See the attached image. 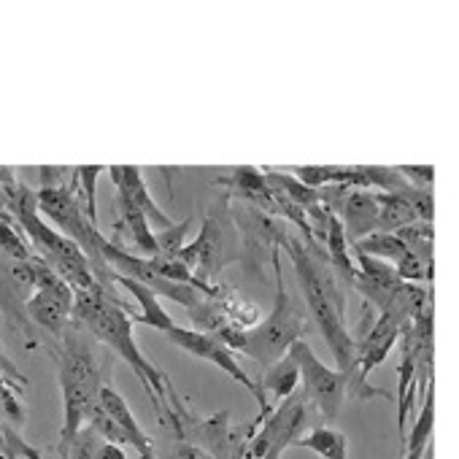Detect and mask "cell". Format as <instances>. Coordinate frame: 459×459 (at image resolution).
I'll return each mask as SVG.
<instances>
[{
    "instance_id": "cell-24",
    "label": "cell",
    "mask_w": 459,
    "mask_h": 459,
    "mask_svg": "<svg viewBox=\"0 0 459 459\" xmlns=\"http://www.w3.org/2000/svg\"><path fill=\"white\" fill-rule=\"evenodd\" d=\"M192 219L184 221H173L170 227L154 233V244H157V257H176L181 252V247L186 244V233H189Z\"/></svg>"
},
{
    "instance_id": "cell-10",
    "label": "cell",
    "mask_w": 459,
    "mask_h": 459,
    "mask_svg": "<svg viewBox=\"0 0 459 459\" xmlns=\"http://www.w3.org/2000/svg\"><path fill=\"white\" fill-rule=\"evenodd\" d=\"M216 186L224 189V195L230 200H241L257 211H265L271 216H276V203H273V192L265 181V173L260 168L252 165H238L224 176H216L213 181Z\"/></svg>"
},
{
    "instance_id": "cell-13",
    "label": "cell",
    "mask_w": 459,
    "mask_h": 459,
    "mask_svg": "<svg viewBox=\"0 0 459 459\" xmlns=\"http://www.w3.org/2000/svg\"><path fill=\"white\" fill-rule=\"evenodd\" d=\"M108 170V176H111V181H114V186H117V192H125L143 213H146V219L149 221H154L160 230H165V227H170L173 224V219L170 216H165L162 213V208L152 200V195H149V186H146V181H143V173H141V168L138 165H111V168H106Z\"/></svg>"
},
{
    "instance_id": "cell-11",
    "label": "cell",
    "mask_w": 459,
    "mask_h": 459,
    "mask_svg": "<svg viewBox=\"0 0 459 459\" xmlns=\"http://www.w3.org/2000/svg\"><path fill=\"white\" fill-rule=\"evenodd\" d=\"M98 405L119 427V432L125 435V443L130 448H135L141 459H157V448H154L152 437L141 429V424L135 421V416H133L130 405L125 403V397L111 384H106V381H103V386L98 392Z\"/></svg>"
},
{
    "instance_id": "cell-25",
    "label": "cell",
    "mask_w": 459,
    "mask_h": 459,
    "mask_svg": "<svg viewBox=\"0 0 459 459\" xmlns=\"http://www.w3.org/2000/svg\"><path fill=\"white\" fill-rule=\"evenodd\" d=\"M4 459H44L39 448H33L17 427L12 424H4Z\"/></svg>"
},
{
    "instance_id": "cell-6",
    "label": "cell",
    "mask_w": 459,
    "mask_h": 459,
    "mask_svg": "<svg viewBox=\"0 0 459 459\" xmlns=\"http://www.w3.org/2000/svg\"><path fill=\"white\" fill-rule=\"evenodd\" d=\"M168 405L173 408L178 419V437L208 451L213 459H233L247 446L244 427L230 424V411L221 408L213 416H195L184 397L176 392L173 384H168Z\"/></svg>"
},
{
    "instance_id": "cell-20",
    "label": "cell",
    "mask_w": 459,
    "mask_h": 459,
    "mask_svg": "<svg viewBox=\"0 0 459 459\" xmlns=\"http://www.w3.org/2000/svg\"><path fill=\"white\" fill-rule=\"evenodd\" d=\"M351 249H354V252H359V255H368V257L384 260V263H389L392 268H394V265L408 255V249L397 241V236H394V233H373V236H368V238L357 241Z\"/></svg>"
},
{
    "instance_id": "cell-5",
    "label": "cell",
    "mask_w": 459,
    "mask_h": 459,
    "mask_svg": "<svg viewBox=\"0 0 459 459\" xmlns=\"http://www.w3.org/2000/svg\"><path fill=\"white\" fill-rule=\"evenodd\" d=\"M230 219L236 224V233L241 238V265L247 271V276L265 281V263H271L273 252L281 249L284 238L290 236V224L257 211L247 203H233L230 200Z\"/></svg>"
},
{
    "instance_id": "cell-22",
    "label": "cell",
    "mask_w": 459,
    "mask_h": 459,
    "mask_svg": "<svg viewBox=\"0 0 459 459\" xmlns=\"http://www.w3.org/2000/svg\"><path fill=\"white\" fill-rule=\"evenodd\" d=\"M103 170H106L103 165H79V168H74L82 208H84L87 219L95 227H98V178L103 176Z\"/></svg>"
},
{
    "instance_id": "cell-3",
    "label": "cell",
    "mask_w": 459,
    "mask_h": 459,
    "mask_svg": "<svg viewBox=\"0 0 459 459\" xmlns=\"http://www.w3.org/2000/svg\"><path fill=\"white\" fill-rule=\"evenodd\" d=\"M271 265H273V273H276V303H273V311L271 316H265L257 327L247 330V333H238V330H219L213 338H219L227 349L233 351H241L247 354L249 359L260 362V368H271L276 365L290 349L295 341L303 338L306 333V316L303 311L295 306L290 290H287V276H284V257H281V249L273 252L271 257Z\"/></svg>"
},
{
    "instance_id": "cell-16",
    "label": "cell",
    "mask_w": 459,
    "mask_h": 459,
    "mask_svg": "<svg viewBox=\"0 0 459 459\" xmlns=\"http://www.w3.org/2000/svg\"><path fill=\"white\" fill-rule=\"evenodd\" d=\"M298 381H300V368H298V359H295V354H292V349H290L276 365H271V368L265 370L260 386H263L265 394H273V397L281 403V400H287L292 392H298Z\"/></svg>"
},
{
    "instance_id": "cell-19",
    "label": "cell",
    "mask_w": 459,
    "mask_h": 459,
    "mask_svg": "<svg viewBox=\"0 0 459 459\" xmlns=\"http://www.w3.org/2000/svg\"><path fill=\"white\" fill-rule=\"evenodd\" d=\"M260 170L265 173V181H268V186H271V189L281 192L287 200H292V203H295V205H300L303 211L319 203V189L306 186V184H303V181H298L292 173L273 170V168H260Z\"/></svg>"
},
{
    "instance_id": "cell-21",
    "label": "cell",
    "mask_w": 459,
    "mask_h": 459,
    "mask_svg": "<svg viewBox=\"0 0 459 459\" xmlns=\"http://www.w3.org/2000/svg\"><path fill=\"white\" fill-rule=\"evenodd\" d=\"M397 241L413 252L416 257H421L424 263H432V252H435V227L429 221H411L405 227L397 230Z\"/></svg>"
},
{
    "instance_id": "cell-17",
    "label": "cell",
    "mask_w": 459,
    "mask_h": 459,
    "mask_svg": "<svg viewBox=\"0 0 459 459\" xmlns=\"http://www.w3.org/2000/svg\"><path fill=\"white\" fill-rule=\"evenodd\" d=\"M295 446L319 454L322 459H349V440L335 427H314L308 435L298 437Z\"/></svg>"
},
{
    "instance_id": "cell-1",
    "label": "cell",
    "mask_w": 459,
    "mask_h": 459,
    "mask_svg": "<svg viewBox=\"0 0 459 459\" xmlns=\"http://www.w3.org/2000/svg\"><path fill=\"white\" fill-rule=\"evenodd\" d=\"M281 252L290 257L295 268L306 308L319 325V333L335 357L338 373L349 376L351 370H357L354 365L357 343L346 327V300H343L338 276L327 265V257L322 255V249H316L314 244H303V238H298L295 230H290V236L281 244Z\"/></svg>"
},
{
    "instance_id": "cell-31",
    "label": "cell",
    "mask_w": 459,
    "mask_h": 459,
    "mask_svg": "<svg viewBox=\"0 0 459 459\" xmlns=\"http://www.w3.org/2000/svg\"><path fill=\"white\" fill-rule=\"evenodd\" d=\"M0 454H4V421H0Z\"/></svg>"
},
{
    "instance_id": "cell-15",
    "label": "cell",
    "mask_w": 459,
    "mask_h": 459,
    "mask_svg": "<svg viewBox=\"0 0 459 459\" xmlns=\"http://www.w3.org/2000/svg\"><path fill=\"white\" fill-rule=\"evenodd\" d=\"M117 208H119V221L127 227V233L133 244L138 247V252L143 257H157V244H154V233L149 230L146 213L125 192H117Z\"/></svg>"
},
{
    "instance_id": "cell-27",
    "label": "cell",
    "mask_w": 459,
    "mask_h": 459,
    "mask_svg": "<svg viewBox=\"0 0 459 459\" xmlns=\"http://www.w3.org/2000/svg\"><path fill=\"white\" fill-rule=\"evenodd\" d=\"M157 459H213V456L208 451L181 440V437H170L168 448L162 454H157Z\"/></svg>"
},
{
    "instance_id": "cell-26",
    "label": "cell",
    "mask_w": 459,
    "mask_h": 459,
    "mask_svg": "<svg viewBox=\"0 0 459 459\" xmlns=\"http://www.w3.org/2000/svg\"><path fill=\"white\" fill-rule=\"evenodd\" d=\"M403 197L408 200V205L413 208L416 213V221H435V197H432V189H416V186H408L403 192Z\"/></svg>"
},
{
    "instance_id": "cell-12",
    "label": "cell",
    "mask_w": 459,
    "mask_h": 459,
    "mask_svg": "<svg viewBox=\"0 0 459 459\" xmlns=\"http://www.w3.org/2000/svg\"><path fill=\"white\" fill-rule=\"evenodd\" d=\"M341 227L343 236L349 241V247H354L357 241L378 233V203H376V192L368 189H351L341 205Z\"/></svg>"
},
{
    "instance_id": "cell-28",
    "label": "cell",
    "mask_w": 459,
    "mask_h": 459,
    "mask_svg": "<svg viewBox=\"0 0 459 459\" xmlns=\"http://www.w3.org/2000/svg\"><path fill=\"white\" fill-rule=\"evenodd\" d=\"M397 173L416 189H432V184H435L432 165H397Z\"/></svg>"
},
{
    "instance_id": "cell-7",
    "label": "cell",
    "mask_w": 459,
    "mask_h": 459,
    "mask_svg": "<svg viewBox=\"0 0 459 459\" xmlns=\"http://www.w3.org/2000/svg\"><path fill=\"white\" fill-rule=\"evenodd\" d=\"M308 424V400L303 392H292L247 440L244 459H281V454L303 437Z\"/></svg>"
},
{
    "instance_id": "cell-23",
    "label": "cell",
    "mask_w": 459,
    "mask_h": 459,
    "mask_svg": "<svg viewBox=\"0 0 459 459\" xmlns=\"http://www.w3.org/2000/svg\"><path fill=\"white\" fill-rule=\"evenodd\" d=\"M20 394H22V386H17L14 381H9V378L0 376V411H4V416L9 419L6 424H12V427H17V429H20V427L25 424V419H28Z\"/></svg>"
},
{
    "instance_id": "cell-4",
    "label": "cell",
    "mask_w": 459,
    "mask_h": 459,
    "mask_svg": "<svg viewBox=\"0 0 459 459\" xmlns=\"http://www.w3.org/2000/svg\"><path fill=\"white\" fill-rule=\"evenodd\" d=\"M241 257V238L230 219V197L221 192L203 213L200 233L192 244H184L176 260L205 287L219 284V273Z\"/></svg>"
},
{
    "instance_id": "cell-9",
    "label": "cell",
    "mask_w": 459,
    "mask_h": 459,
    "mask_svg": "<svg viewBox=\"0 0 459 459\" xmlns=\"http://www.w3.org/2000/svg\"><path fill=\"white\" fill-rule=\"evenodd\" d=\"M292 354L300 368V384H303L300 392L306 394L308 405H314L325 421H335L341 416V408L346 400L343 373L327 368L303 338L292 343Z\"/></svg>"
},
{
    "instance_id": "cell-18",
    "label": "cell",
    "mask_w": 459,
    "mask_h": 459,
    "mask_svg": "<svg viewBox=\"0 0 459 459\" xmlns=\"http://www.w3.org/2000/svg\"><path fill=\"white\" fill-rule=\"evenodd\" d=\"M376 203H378V233H397L400 227L416 221V213L403 195L376 192Z\"/></svg>"
},
{
    "instance_id": "cell-14",
    "label": "cell",
    "mask_w": 459,
    "mask_h": 459,
    "mask_svg": "<svg viewBox=\"0 0 459 459\" xmlns=\"http://www.w3.org/2000/svg\"><path fill=\"white\" fill-rule=\"evenodd\" d=\"M111 281H114L117 287L127 290V292L135 298V303L141 306L138 314H130L133 322H141V325L154 327V330H160V333H168V330L176 325V322L168 316V311L162 308L160 298H157L149 287H143V284H138V281H133V279H127V276H119V273H114Z\"/></svg>"
},
{
    "instance_id": "cell-2",
    "label": "cell",
    "mask_w": 459,
    "mask_h": 459,
    "mask_svg": "<svg viewBox=\"0 0 459 459\" xmlns=\"http://www.w3.org/2000/svg\"><path fill=\"white\" fill-rule=\"evenodd\" d=\"M95 343L98 341L82 325L71 322L57 349H52V359L57 365V381L63 392V429L57 443V454L63 459L71 456V446L76 435L84 429L90 411L98 403L103 376L108 373V368H103L95 351Z\"/></svg>"
},
{
    "instance_id": "cell-30",
    "label": "cell",
    "mask_w": 459,
    "mask_h": 459,
    "mask_svg": "<svg viewBox=\"0 0 459 459\" xmlns=\"http://www.w3.org/2000/svg\"><path fill=\"white\" fill-rule=\"evenodd\" d=\"M92 459H127V454H125V448L122 446H114V443H100L98 446V451H95V456Z\"/></svg>"
},
{
    "instance_id": "cell-29",
    "label": "cell",
    "mask_w": 459,
    "mask_h": 459,
    "mask_svg": "<svg viewBox=\"0 0 459 459\" xmlns=\"http://www.w3.org/2000/svg\"><path fill=\"white\" fill-rule=\"evenodd\" d=\"M0 376L4 378H9V381H14L17 386H28V376L22 373V370H17V365L6 357V351H4V346H0Z\"/></svg>"
},
{
    "instance_id": "cell-8",
    "label": "cell",
    "mask_w": 459,
    "mask_h": 459,
    "mask_svg": "<svg viewBox=\"0 0 459 459\" xmlns=\"http://www.w3.org/2000/svg\"><path fill=\"white\" fill-rule=\"evenodd\" d=\"M71 311H74V292L71 287L39 257L36 263V290L25 303V314L30 325L52 338H63L71 327Z\"/></svg>"
}]
</instances>
